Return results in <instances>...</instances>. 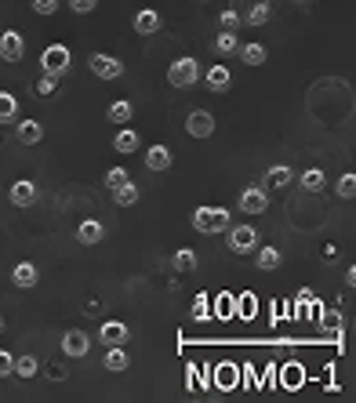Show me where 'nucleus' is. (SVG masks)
<instances>
[{
    "label": "nucleus",
    "mask_w": 356,
    "mask_h": 403,
    "mask_svg": "<svg viewBox=\"0 0 356 403\" xmlns=\"http://www.w3.org/2000/svg\"><path fill=\"white\" fill-rule=\"evenodd\" d=\"M236 382V367H229V363H222L219 367V389H229Z\"/></svg>",
    "instance_id": "f704fd0d"
},
{
    "label": "nucleus",
    "mask_w": 356,
    "mask_h": 403,
    "mask_svg": "<svg viewBox=\"0 0 356 403\" xmlns=\"http://www.w3.org/2000/svg\"><path fill=\"white\" fill-rule=\"evenodd\" d=\"M236 316V298L233 295H222L214 301V320H233Z\"/></svg>",
    "instance_id": "393cba45"
},
{
    "label": "nucleus",
    "mask_w": 356,
    "mask_h": 403,
    "mask_svg": "<svg viewBox=\"0 0 356 403\" xmlns=\"http://www.w3.org/2000/svg\"><path fill=\"white\" fill-rule=\"evenodd\" d=\"M186 131L193 135V138H208V135H214V117L208 109H193L186 117Z\"/></svg>",
    "instance_id": "0eeeda50"
},
{
    "label": "nucleus",
    "mask_w": 356,
    "mask_h": 403,
    "mask_svg": "<svg viewBox=\"0 0 356 403\" xmlns=\"http://www.w3.org/2000/svg\"><path fill=\"white\" fill-rule=\"evenodd\" d=\"M211 306H208V295H197V301H193V320H208L211 312H208Z\"/></svg>",
    "instance_id": "c9c22d12"
},
{
    "label": "nucleus",
    "mask_w": 356,
    "mask_h": 403,
    "mask_svg": "<svg viewBox=\"0 0 356 403\" xmlns=\"http://www.w3.org/2000/svg\"><path fill=\"white\" fill-rule=\"evenodd\" d=\"M41 69L51 73V77H62V73L69 69V47H66V44H51V47H44Z\"/></svg>",
    "instance_id": "7ed1b4c3"
},
{
    "label": "nucleus",
    "mask_w": 356,
    "mask_h": 403,
    "mask_svg": "<svg viewBox=\"0 0 356 403\" xmlns=\"http://www.w3.org/2000/svg\"><path fill=\"white\" fill-rule=\"evenodd\" d=\"M236 309L244 312V320H251V316H254V298H251V295H244V298L236 301Z\"/></svg>",
    "instance_id": "ea45409f"
},
{
    "label": "nucleus",
    "mask_w": 356,
    "mask_h": 403,
    "mask_svg": "<svg viewBox=\"0 0 356 403\" xmlns=\"http://www.w3.org/2000/svg\"><path fill=\"white\" fill-rule=\"evenodd\" d=\"M229 247H233L236 255H251V251L258 247V233H254L251 225H236V229H229Z\"/></svg>",
    "instance_id": "39448f33"
},
{
    "label": "nucleus",
    "mask_w": 356,
    "mask_h": 403,
    "mask_svg": "<svg viewBox=\"0 0 356 403\" xmlns=\"http://www.w3.org/2000/svg\"><path fill=\"white\" fill-rule=\"evenodd\" d=\"M240 55H244L247 66H262V62H265V47L262 44H244V47H240Z\"/></svg>",
    "instance_id": "bb28decb"
},
{
    "label": "nucleus",
    "mask_w": 356,
    "mask_h": 403,
    "mask_svg": "<svg viewBox=\"0 0 356 403\" xmlns=\"http://www.w3.org/2000/svg\"><path fill=\"white\" fill-rule=\"evenodd\" d=\"M324 171L320 168H309V171H305L302 174V189H305V193H320V189H324Z\"/></svg>",
    "instance_id": "a878e982"
},
{
    "label": "nucleus",
    "mask_w": 356,
    "mask_h": 403,
    "mask_svg": "<svg viewBox=\"0 0 356 403\" xmlns=\"http://www.w3.org/2000/svg\"><path fill=\"white\" fill-rule=\"evenodd\" d=\"M138 146H142V138H138L135 131H120L117 138H113V149H117V153H124V157H127V153H135Z\"/></svg>",
    "instance_id": "412c9836"
},
{
    "label": "nucleus",
    "mask_w": 356,
    "mask_h": 403,
    "mask_svg": "<svg viewBox=\"0 0 356 403\" xmlns=\"http://www.w3.org/2000/svg\"><path fill=\"white\" fill-rule=\"evenodd\" d=\"M193 266H197V255H193L189 247H182V251L175 255V269H178V273H189Z\"/></svg>",
    "instance_id": "7c9ffc66"
},
{
    "label": "nucleus",
    "mask_w": 356,
    "mask_h": 403,
    "mask_svg": "<svg viewBox=\"0 0 356 403\" xmlns=\"http://www.w3.org/2000/svg\"><path fill=\"white\" fill-rule=\"evenodd\" d=\"M87 66H91V73H95L98 80H117V77H124V62L113 58V55H106V51H95L91 58H87Z\"/></svg>",
    "instance_id": "20e7f679"
},
{
    "label": "nucleus",
    "mask_w": 356,
    "mask_h": 403,
    "mask_svg": "<svg viewBox=\"0 0 356 403\" xmlns=\"http://www.w3.org/2000/svg\"><path fill=\"white\" fill-rule=\"evenodd\" d=\"M102 363H106V371H127V363H131V360H127V352L120 345H109V352H106V360H102Z\"/></svg>",
    "instance_id": "4be33fe9"
},
{
    "label": "nucleus",
    "mask_w": 356,
    "mask_h": 403,
    "mask_svg": "<svg viewBox=\"0 0 356 403\" xmlns=\"http://www.w3.org/2000/svg\"><path fill=\"white\" fill-rule=\"evenodd\" d=\"M33 11H36V15H55L58 0H33Z\"/></svg>",
    "instance_id": "e433bc0d"
},
{
    "label": "nucleus",
    "mask_w": 356,
    "mask_h": 403,
    "mask_svg": "<svg viewBox=\"0 0 356 403\" xmlns=\"http://www.w3.org/2000/svg\"><path fill=\"white\" fill-rule=\"evenodd\" d=\"M0 331H4V320H0Z\"/></svg>",
    "instance_id": "79ce46f5"
},
{
    "label": "nucleus",
    "mask_w": 356,
    "mask_h": 403,
    "mask_svg": "<svg viewBox=\"0 0 356 403\" xmlns=\"http://www.w3.org/2000/svg\"><path fill=\"white\" fill-rule=\"evenodd\" d=\"M98 338H102V345H124L127 338H131V331H127V323L124 320H102L98 327Z\"/></svg>",
    "instance_id": "423d86ee"
},
{
    "label": "nucleus",
    "mask_w": 356,
    "mask_h": 403,
    "mask_svg": "<svg viewBox=\"0 0 356 403\" xmlns=\"http://www.w3.org/2000/svg\"><path fill=\"white\" fill-rule=\"evenodd\" d=\"M146 168L149 171H168L171 168V149L168 146H149L146 149Z\"/></svg>",
    "instance_id": "f8f14e48"
},
{
    "label": "nucleus",
    "mask_w": 356,
    "mask_h": 403,
    "mask_svg": "<svg viewBox=\"0 0 356 403\" xmlns=\"http://www.w3.org/2000/svg\"><path fill=\"white\" fill-rule=\"evenodd\" d=\"M265 207H269V196H265L258 185H251V189L240 193V211H244V215H262Z\"/></svg>",
    "instance_id": "6e6552de"
},
{
    "label": "nucleus",
    "mask_w": 356,
    "mask_h": 403,
    "mask_svg": "<svg viewBox=\"0 0 356 403\" xmlns=\"http://www.w3.org/2000/svg\"><path fill=\"white\" fill-rule=\"evenodd\" d=\"M36 367H41V363H36L33 356H19V360H15V371H11V374H19V378H33V374H36Z\"/></svg>",
    "instance_id": "c85d7f7f"
},
{
    "label": "nucleus",
    "mask_w": 356,
    "mask_h": 403,
    "mask_svg": "<svg viewBox=\"0 0 356 403\" xmlns=\"http://www.w3.org/2000/svg\"><path fill=\"white\" fill-rule=\"evenodd\" d=\"M98 0H69V8L76 11V15H87V11H95Z\"/></svg>",
    "instance_id": "58836bf2"
},
{
    "label": "nucleus",
    "mask_w": 356,
    "mask_h": 403,
    "mask_svg": "<svg viewBox=\"0 0 356 403\" xmlns=\"http://www.w3.org/2000/svg\"><path fill=\"white\" fill-rule=\"evenodd\" d=\"M8 196H11V204H15V207H30L33 200H36V185L22 179V182L11 185V193H8Z\"/></svg>",
    "instance_id": "ddd939ff"
},
{
    "label": "nucleus",
    "mask_w": 356,
    "mask_h": 403,
    "mask_svg": "<svg viewBox=\"0 0 356 403\" xmlns=\"http://www.w3.org/2000/svg\"><path fill=\"white\" fill-rule=\"evenodd\" d=\"M168 80H171V87H193L200 80L197 58H175L171 69H168Z\"/></svg>",
    "instance_id": "f03ea898"
},
{
    "label": "nucleus",
    "mask_w": 356,
    "mask_h": 403,
    "mask_svg": "<svg viewBox=\"0 0 356 403\" xmlns=\"http://www.w3.org/2000/svg\"><path fill=\"white\" fill-rule=\"evenodd\" d=\"M15 135H19V142H25V146H36L44 138V128L36 120H22L19 128H15Z\"/></svg>",
    "instance_id": "dca6fc26"
},
{
    "label": "nucleus",
    "mask_w": 356,
    "mask_h": 403,
    "mask_svg": "<svg viewBox=\"0 0 356 403\" xmlns=\"http://www.w3.org/2000/svg\"><path fill=\"white\" fill-rule=\"evenodd\" d=\"M214 51H219V55H233V51H240L236 33H233V30H222L219 36H214Z\"/></svg>",
    "instance_id": "aec40b11"
},
{
    "label": "nucleus",
    "mask_w": 356,
    "mask_h": 403,
    "mask_svg": "<svg viewBox=\"0 0 356 403\" xmlns=\"http://www.w3.org/2000/svg\"><path fill=\"white\" fill-rule=\"evenodd\" d=\"M219 22H222V30H236L240 26V15H236V11H222Z\"/></svg>",
    "instance_id": "a19ab883"
},
{
    "label": "nucleus",
    "mask_w": 356,
    "mask_h": 403,
    "mask_svg": "<svg viewBox=\"0 0 356 403\" xmlns=\"http://www.w3.org/2000/svg\"><path fill=\"white\" fill-rule=\"evenodd\" d=\"M25 55V41L15 33V30H8V33H0V58L4 62H19Z\"/></svg>",
    "instance_id": "1a4fd4ad"
},
{
    "label": "nucleus",
    "mask_w": 356,
    "mask_h": 403,
    "mask_svg": "<svg viewBox=\"0 0 356 403\" xmlns=\"http://www.w3.org/2000/svg\"><path fill=\"white\" fill-rule=\"evenodd\" d=\"M247 22H251V26H262V22H269V4H265V0H258V4L247 11Z\"/></svg>",
    "instance_id": "c756f323"
},
{
    "label": "nucleus",
    "mask_w": 356,
    "mask_h": 403,
    "mask_svg": "<svg viewBox=\"0 0 356 403\" xmlns=\"http://www.w3.org/2000/svg\"><path fill=\"white\" fill-rule=\"evenodd\" d=\"M160 30V15L153 8H142L135 15V33H142V36H149V33H157Z\"/></svg>",
    "instance_id": "4468645a"
},
{
    "label": "nucleus",
    "mask_w": 356,
    "mask_h": 403,
    "mask_svg": "<svg viewBox=\"0 0 356 403\" xmlns=\"http://www.w3.org/2000/svg\"><path fill=\"white\" fill-rule=\"evenodd\" d=\"M58 91V77H51V73H44L41 80H36V95L47 98V95H55Z\"/></svg>",
    "instance_id": "2f4dec72"
},
{
    "label": "nucleus",
    "mask_w": 356,
    "mask_h": 403,
    "mask_svg": "<svg viewBox=\"0 0 356 403\" xmlns=\"http://www.w3.org/2000/svg\"><path fill=\"white\" fill-rule=\"evenodd\" d=\"M106 117H109L113 124H127V120L135 117V106H131V102H124V98H120V102H113V106L106 109Z\"/></svg>",
    "instance_id": "5701e85b"
},
{
    "label": "nucleus",
    "mask_w": 356,
    "mask_h": 403,
    "mask_svg": "<svg viewBox=\"0 0 356 403\" xmlns=\"http://www.w3.org/2000/svg\"><path fill=\"white\" fill-rule=\"evenodd\" d=\"M291 179H295V171H291L287 163H273V168L265 171V182H269L273 189H284V185H287Z\"/></svg>",
    "instance_id": "a211bd4d"
},
{
    "label": "nucleus",
    "mask_w": 356,
    "mask_h": 403,
    "mask_svg": "<svg viewBox=\"0 0 356 403\" xmlns=\"http://www.w3.org/2000/svg\"><path fill=\"white\" fill-rule=\"evenodd\" d=\"M276 266H280V251H276V247H262V251H258V269L273 273Z\"/></svg>",
    "instance_id": "cd10ccee"
},
{
    "label": "nucleus",
    "mask_w": 356,
    "mask_h": 403,
    "mask_svg": "<svg viewBox=\"0 0 356 403\" xmlns=\"http://www.w3.org/2000/svg\"><path fill=\"white\" fill-rule=\"evenodd\" d=\"M36 280H41V273H36L33 262H19V266L11 269V284L22 287V291H30V287H36Z\"/></svg>",
    "instance_id": "9b49d317"
},
{
    "label": "nucleus",
    "mask_w": 356,
    "mask_h": 403,
    "mask_svg": "<svg viewBox=\"0 0 356 403\" xmlns=\"http://www.w3.org/2000/svg\"><path fill=\"white\" fill-rule=\"evenodd\" d=\"M124 182H127V171H124V168H113V171L106 174V189H120Z\"/></svg>",
    "instance_id": "72a5a7b5"
},
{
    "label": "nucleus",
    "mask_w": 356,
    "mask_h": 403,
    "mask_svg": "<svg viewBox=\"0 0 356 403\" xmlns=\"http://www.w3.org/2000/svg\"><path fill=\"white\" fill-rule=\"evenodd\" d=\"M102 236H106V229H102V222H95V218H87V222L76 225V240H80V244H98Z\"/></svg>",
    "instance_id": "2eb2a0df"
},
{
    "label": "nucleus",
    "mask_w": 356,
    "mask_h": 403,
    "mask_svg": "<svg viewBox=\"0 0 356 403\" xmlns=\"http://www.w3.org/2000/svg\"><path fill=\"white\" fill-rule=\"evenodd\" d=\"M11 371H15V356H11V352H4V349H0V378H8Z\"/></svg>",
    "instance_id": "4c0bfd02"
},
{
    "label": "nucleus",
    "mask_w": 356,
    "mask_h": 403,
    "mask_svg": "<svg viewBox=\"0 0 356 403\" xmlns=\"http://www.w3.org/2000/svg\"><path fill=\"white\" fill-rule=\"evenodd\" d=\"M15 117H19V102H15V95L0 91V124H11Z\"/></svg>",
    "instance_id": "b1692460"
},
{
    "label": "nucleus",
    "mask_w": 356,
    "mask_h": 403,
    "mask_svg": "<svg viewBox=\"0 0 356 403\" xmlns=\"http://www.w3.org/2000/svg\"><path fill=\"white\" fill-rule=\"evenodd\" d=\"M87 349H91V342H87L84 331H66L62 334V352H66V356L80 360V356H87Z\"/></svg>",
    "instance_id": "9d476101"
},
{
    "label": "nucleus",
    "mask_w": 356,
    "mask_h": 403,
    "mask_svg": "<svg viewBox=\"0 0 356 403\" xmlns=\"http://www.w3.org/2000/svg\"><path fill=\"white\" fill-rule=\"evenodd\" d=\"M197 233H225L229 229V211L225 207H200L193 215Z\"/></svg>",
    "instance_id": "f257e3e1"
},
{
    "label": "nucleus",
    "mask_w": 356,
    "mask_h": 403,
    "mask_svg": "<svg viewBox=\"0 0 356 403\" xmlns=\"http://www.w3.org/2000/svg\"><path fill=\"white\" fill-rule=\"evenodd\" d=\"M113 204H120V207H131V204H138V185L127 179L120 189H113Z\"/></svg>",
    "instance_id": "6ab92c4d"
},
{
    "label": "nucleus",
    "mask_w": 356,
    "mask_h": 403,
    "mask_svg": "<svg viewBox=\"0 0 356 403\" xmlns=\"http://www.w3.org/2000/svg\"><path fill=\"white\" fill-rule=\"evenodd\" d=\"M338 196H346V200L356 196V174H342L338 179Z\"/></svg>",
    "instance_id": "473e14b6"
},
{
    "label": "nucleus",
    "mask_w": 356,
    "mask_h": 403,
    "mask_svg": "<svg viewBox=\"0 0 356 403\" xmlns=\"http://www.w3.org/2000/svg\"><path fill=\"white\" fill-rule=\"evenodd\" d=\"M203 80H208L211 91H229V84H233V77H229V69H225V66H211Z\"/></svg>",
    "instance_id": "f3484780"
}]
</instances>
